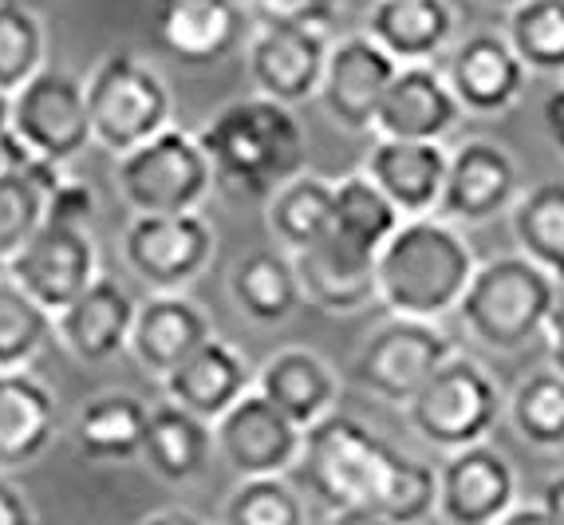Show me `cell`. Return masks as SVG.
I'll return each mask as SVG.
<instances>
[{
	"label": "cell",
	"mask_w": 564,
	"mask_h": 525,
	"mask_svg": "<svg viewBox=\"0 0 564 525\" xmlns=\"http://www.w3.org/2000/svg\"><path fill=\"white\" fill-rule=\"evenodd\" d=\"M328 525H395V522L376 506H344V510H332Z\"/></svg>",
	"instance_id": "obj_46"
},
{
	"label": "cell",
	"mask_w": 564,
	"mask_h": 525,
	"mask_svg": "<svg viewBox=\"0 0 564 525\" xmlns=\"http://www.w3.org/2000/svg\"><path fill=\"white\" fill-rule=\"evenodd\" d=\"M59 431L56 395L36 375L0 372V470H20L44 454Z\"/></svg>",
	"instance_id": "obj_27"
},
{
	"label": "cell",
	"mask_w": 564,
	"mask_h": 525,
	"mask_svg": "<svg viewBox=\"0 0 564 525\" xmlns=\"http://www.w3.org/2000/svg\"><path fill=\"white\" fill-rule=\"evenodd\" d=\"M154 24L159 44L189 67L221 64L249 36V12L241 0H159Z\"/></svg>",
	"instance_id": "obj_18"
},
{
	"label": "cell",
	"mask_w": 564,
	"mask_h": 525,
	"mask_svg": "<svg viewBox=\"0 0 564 525\" xmlns=\"http://www.w3.org/2000/svg\"><path fill=\"white\" fill-rule=\"evenodd\" d=\"M214 225L189 210V214H134L122 234V257L134 277L154 292H182L198 281L214 257Z\"/></svg>",
	"instance_id": "obj_11"
},
{
	"label": "cell",
	"mask_w": 564,
	"mask_h": 525,
	"mask_svg": "<svg viewBox=\"0 0 564 525\" xmlns=\"http://www.w3.org/2000/svg\"><path fill=\"white\" fill-rule=\"evenodd\" d=\"M406 217L395 210V202L367 179L364 170L348 174V179L336 182V202H332V229L328 234L336 242H344L348 249H359V254L379 257L395 229Z\"/></svg>",
	"instance_id": "obj_32"
},
{
	"label": "cell",
	"mask_w": 564,
	"mask_h": 525,
	"mask_svg": "<svg viewBox=\"0 0 564 525\" xmlns=\"http://www.w3.org/2000/svg\"><path fill=\"white\" fill-rule=\"evenodd\" d=\"M214 442L237 479H284L301 462L304 431L253 387L214 422Z\"/></svg>",
	"instance_id": "obj_13"
},
{
	"label": "cell",
	"mask_w": 564,
	"mask_h": 525,
	"mask_svg": "<svg viewBox=\"0 0 564 525\" xmlns=\"http://www.w3.org/2000/svg\"><path fill=\"white\" fill-rule=\"evenodd\" d=\"M139 525H209V522H202L198 514H186V510H162V514L142 517Z\"/></svg>",
	"instance_id": "obj_49"
},
{
	"label": "cell",
	"mask_w": 564,
	"mask_h": 525,
	"mask_svg": "<svg viewBox=\"0 0 564 525\" xmlns=\"http://www.w3.org/2000/svg\"><path fill=\"white\" fill-rule=\"evenodd\" d=\"M206 340H214V324L206 309L186 292H151L134 312L131 356L159 379L186 364Z\"/></svg>",
	"instance_id": "obj_21"
},
{
	"label": "cell",
	"mask_w": 564,
	"mask_h": 525,
	"mask_svg": "<svg viewBox=\"0 0 564 525\" xmlns=\"http://www.w3.org/2000/svg\"><path fill=\"white\" fill-rule=\"evenodd\" d=\"M170 404L186 407L198 419L217 422L257 387V372L229 340L214 336L162 379Z\"/></svg>",
	"instance_id": "obj_23"
},
{
	"label": "cell",
	"mask_w": 564,
	"mask_h": 525,
	"mask_svg": "<svg viewBox=\"0 0 564 525\" xmlns=\"http://www.w3.org/2000/svg\"><path fill=\"white\" fill-rule=\"evenodd\" d=\"M561 304V281L525 254L494 257L478 265L458 304V320L489 352H518L545 336L549 317Z\"/></svg>",
	"instance_id": "obj_3"
},
{
	"label": "cell",
	"mask_w": 564,
	"mask_h": 525,
	"mask_svg": "<svg viewBox=\"0 0 564 525\" xmlns=\"http://www.w3.org/2000/svg\"><path fill=\"white\" fill-rule=\"evenodd\" d=\"M509 47L536 75H564V0H521L509 9Z\"/></svg>",
	"instance_id": "obj_35"
},
{
	"label": "cell",
	"mask_w": 564,
	"mask_h": 525,
	"mask_svg": "<svg viewBox=\"0 0 564 525\" xmlns=\"http://www.w3.org/2000/svg\"><path fill=\"white\" fill-rule=\"evenodd\" d=\"M446 167H451V150L443 142L379 139L367 154L364 174L395 202L403 217H431L443 202Z\"/></svg>",
	"instance_id": "obj_22"
},
{
	"label": "cell",
	"mask_w": 564,
	"mask_h": 525,
	"mask_svg": "<svg viewBox=\"0 0 564 525\" xmlns=\"http://www.w3.org/2000/svg\"><path fill=\"white\" fill-rule=\"evenodd\" d=\"M451 356V336L434 320L391 317L359 344L351 360V379L383 404L406 407Z\"/></svg>",
	"instance_id": "obj_8"
},
{
	"label": "cell",
	"mask_w": 564,
	"mask_h": 525,
	"mask_svg": "<svg viewBox=\"0 0 564 525\" xmlns=\"http://www.w3.org/2000/svg\"><path fill=\"white\" fill-rule=\"evenodd\" d=\"M47 194L17 170H0V265H9L44 225Z\"/></svg>",
	"instance_id": "obj_40"
},
{
	"label": "cell",
	"mask_w": 564,
	"mask_h": 525,
	"mask_svg": "<svg viewBox=\"0 0 564 525\" xmlns=\"http://www.w3.org/2000/svg\"><path fill=\"white\" fill-rule=\"evenodd\" d=\"M545 344H549V367H556L564 375V297L545 324Z\"/></svg>",
	"instance_id": "obj_45"
},
{
	"label": "cell",
	"mask_w": 564,
	"mask_h": 525,
	"mask_svg": "<svg viewBox=\"0 0 564 525\" xmlns=\"http://www.w3.org/2000/svg\"><path fill=\"white\" fill-rule=\"evenodd\" d=\"M257 392L273 407H281L301 431H308L336 411L339 375L312 347H281L257 372Z\"/></svg>",
	"instance_id": "obj_25"
},
{
	"label": "cell",
	"mask_w": 564,
	"mask_h": 525,
	"mask_svg": "<svg viewBox=\"0 0 564 525\" xmlns=\"http://www.w3.org/2000/svg\"><path fill=\"white\" fill-rule=\"evenodd\" d=\"M513 431L536 450L564 447V375L556 367H536L513 387L506 404Z\"/></svg>",
	"instance_id": "obj_34"
},
{
	"label": "cell",
	"mask_w": 564,
	"mask_h": 525,
	"mask_svg": "<svg viewBox=\"0 0 564 525\" xmlns=\"http://www.w3.org/2000/svg\"><path fill=\"white\" fill-rule=\"evenodd\" d=\"M115 182L134 214H189L206 202L214 167L198 135L166 127L151 142L115 159Z\"/></svg>",
	"instance_id": "obj_7"
},
{
	"label": "cell",
	"mask_w": 564,
	"mask_h": 525,
	"mask_svg": "<svg viewBox=\"0 0 564 525\" xmlns=\"http://www.w3.org/2000/svg\"><path fill=\"white\" fill-rule=\"evenodd\" d=\"M328 56V20H257L245 44V64H249L257 95L284 107L321 95Z\"/></svg>",
	"instance_id": "obj_9"
},
{
	"label": "cell",
	"mask_w": 564,
	"mask_h": 525,
	"mask_svg": "<svg viewBox=\"0 0 564 525\" xmlns=\"http://www.w3.org/2000/svg\"><path fill=\"white\" fill-rule=\"evenodd\" d=\"M257 20H328V0H249Z\"/></svg>",
	"instance_id": "obj_42"
},
{
	"label": "cell",
	"mask_w": 564,
	"mask_h": 525,
	"mask_svg": "<svg viewBox=\"0 0 564 525\" xmlns=\"http://www.w3.org/2000/svg\"><path fill=\"white\" fill-rule=\"evenodd\" d=\"M403 411L419 439L454 454V450L489 442L498 419L506 415V395L478 360L451 356Z\"/></svg>",
	"instance_id": "obj_6"
},
{
	"label": "cell",
	"mask_w": 564,
	"mask_h": 525,
	"mask_svg": "<svg viewBox=\"0 0 564 525\" xmlns=\"http://www.w3.org/2000/svg\"><path fill=\"white\" fill-rule=\"evenodd\" d=\"M332 202H336V182L321 174H296L284 182L269 202H264V222L284 254H301L308 245L324 242L332 229Z\"/></svg>",
	"instance_id": "obj_31"
},
{
	"label": "cell",
	"mask_w": 564,
	"mask_h": 525,
	"mask_svg": "<svg viewBox=\"0 0 564 525\" xmlns=\"http://www.w3.org/2000/svg\"><path fill=\"white\" fill-rule=\"evenodd\" d=\"M399 450L379 439L351 415L332 411L316 427L304 431L301 447V479L328 510L344 506H376L383 494Z\"/></svg>",
	"instance_id": "obj_4"
},
{
	"label": "cell",
	"mask_w": 564,
	"mask_h": 525,
	"mask_svg": "<svg viewBox=\"0 0 564 525\" xmlns=\"http://www.w3.org/2000/svg\"><path fill=\"white\" fill-rule=\"evenodd\" d=\"M536 506L545 510L549 525H564V474H556V479L545 482V490H541V502Z\"/></svg>",
	"instance_id": "obj_47"
},
{
	"label": "cell",
	"mask_w": 564,
	"mask_h": 525,
	"mask_svg": "<svg viewBox=\"0 0 564 525\" xmlns=\"http://www.w3.org/2000/svg\"><path fill=\"white\" fill-rule=\"evenodd\" d=\"M376 510H383L395 525H419L438 514V470L423 459H411L399 450L395 470L379 494Z\"/></svg>",
	"instance_id": "obj_38"
},
{
	"label": "cell",
	"mask_w": 564,
	"mask_h": 525,
	"mask_svg": "<svg viewBox=\"0 0 564 525\" xmlns=\"http://www.w3.org/2000/svg\"><path fill=\"white\" fill-rule=\"evenodd\" d=\"M0 170H4V159H0Z\"/></svg>",
	"instance_id": "obj_52"
},
{
	"label": "cell",
	"mask_w": 564,
	"mask_h": 525,
	"mask_svg": "<svg viewBox=\"0 0 564 525\" xmlns=\"http://www.w3.org/2000/svg\"><path fill=\"white\" fill-rule=\"evenodd\" d=\"M139 304L111 277H95V285L64 312H56V340L79 364H107L131 347V329Z\"/></svg>",
	"instance_id": "obj_20"
},
{
	"label": "cell",
	"mask_w": 564,
	"mask_h": 525,
	"mask_svg": "<svg viewBox=\"0 0 564 525\" xmlns=\"http://www.w3.org/2000/svg\"><path fill=\"white\" fill-rule=\"evenodd\" d=\"M87 111L91 135L115 159L151 142L170 127V87L159 72L134 52H111L87 79Z\"/></svg>",
	"instance_id": "obj_5"
},
{
	"label": "cell",
	"mask_w": 564,
	"mask_h": 525,
	"mask_svg": "<svg viewBox=\"0 0 564 525\" xmlns=\"http://www.w3.org/2000/svg\"><path fill=\"white\" fill-rule=\"evenodd\" d=\"M478 261L458 225L431 217H406L395 237L379 249V304L411 320H438L458 312Z\"/></svg>",
	"instance_id": "obj_2"
},
{
	"label": "cell",
	"mask_w": 564,
	"mask_h": 525,
	"mask_svg": "<svg viewBox=\"0 0 564 525\" xmlns=\"http://www.w3.org/2000/svg\"><path fill=\"white\" fill-rule=\"evenodd\" d=\"M47 36L40 17L20 0H0V92L17 95L32 75L44 72Z\"/></svg>",
	"instance_id": "obj_37"
},
{
	"label": "cell",
	"mask_w": 564,
	"mask_h": 525,
	"mask_svg": "<svg viewBox=\"0 0 564 525\" xmlns=\"http://www.w3.org/2000/svg\"><path fill=\"white\" fill-rule=\"evenodd\" d=\"M521 197V170L506 147L489 139H466L451 150L438 217L451 225H486Z\"/></svg>",
	"instance_id": "obj_14"
},
{
	"label": "cell",
	"mask_w": 564,
	"mask_h": 525,
	"mask_svg": "<svg viewBox=\"0 0 564 525\" xmlns=\"http://www.w3.org/2000/svg\"><path fill=\"white\" fill-rule=\"evenodd\" d=\"M399 75V64L387 56L376 40L367 36H344L332 44L328 67L321 79V99L324 111L332 115L336 127L351 135L376 131V115L383 104L387 87Z\"/></svg>",
	"instance_id": "obj_16"
},
{
	"label": "cell",
	"mask_w": 564,
	"mask_h": 525,
	"mask_svg": "<svg viewBox=\"0 0 564 525\" xmlns=\"http://www.w3.org/2000/svg\"><path fill=\"white\" fill-rule=\"evenodd\" d=\"M518 506V470L494 442L454 450L438 467V517L446 525H498Z\"/></svg>",
	"instance_id": "obj_15"
},
{
	"label": "cell",
	"mask_w": 564,
	"mask_h": 525,
	"mask_svg": "<svg viewBox=\"0 0 564 525\" xmlns=\"http://www.w3.org/2000/svg\"><path fill=\"white\" fill-rule=\"evenodd\" d=\"M9 139H12V95L0 92V159H4Z\"/></svg>",
	"instance_id": "obj_50"
},
{
	"label": "cell",
	"mask_w": 564,
	"mask_h": 525,
	"mask_svg": "<svg viewBox=\"0 0 564 525\" xmlns=\"http://www.w3.org/2000/svg\"><path fill=\"white\" fill-rule=\"evenodd\" d=\"M226 525H304V502L284 479H241L226 502Z\"/></svg>",
	"instance_id": "obj_39"
},
{
	"label": "cell",
	"mask_w": 564,
	"mask_h": 525,
	"mask_svg": "<svg viewBox=\"0 0 564 525\" xmlns=\"http://www.w3.org/2000/svg\"><path fill=\"white\" fill-rule=\"evenodd\" d=\"M95 214H99V197L87 182L64 179L44 202V222L47 225H67V229H91Z\"/></svg>",
	"instance_id": "obj_41"
},
{
	"label": "cell",
	"mask_w": 564,
	"mask_h": 525,
	"mask_svg": "<svg viewBox=\"0 0 564 525\" xmlns=\"http://www.w3.org/2000/svg\"><path fill=\"white\" fill-rule=\"evenodd\" d=\"M214 182L229 194L269 197L304 174V131L292 107L245 95L226 104L198 135Z\"/></svg>",
	"instance_id": "obj_1"
},
{
	"label": "cell",
	"mask_w": 564,
	"mask_h": 525,
	"mask_svg": "<svg viewBox=\"0 0 564 525\" xmlns=\"http://www.w3.org/2000/svg\"><path fill=\"white\" fill-rule=\"evenodd\" d=\"M509 225H513V242L521 254L564 285V182L549 179L525 190Z\"/></svg>",
	"instance_id": "obj_33"
},
{
	"label": "cell",
	"mask_w": 564,
	"mask_h": 525,
	"mask_svg": "<svg viewBox=\"0 0 564 525\" xmlns=\"http://www.w3.org/2000/svg\"><path fill=\"white\" fill-rule=\"evenodd\" d=\"M458 17L446 0H376L367 12V36L399 67L434 64L454 40Z\"/></svg>",
	"instance_id": "obj_26"
},
{
	"label": "cell",
	"mask_w": 564,
	"mask_h": 525,
	"mask_svg": "<svg viewBox=\"0 0 564 525\" xmlns=\"http://www.w3.org/2000/svg\"><path fill=\"white\" fill-rule=\"evenodd\" d=\"M541 122H545V135L556 147V154L564 159V84L556 92H549L545 107H541Z\"/></svg>",
	"instance_id": "obj_44"
},
{
	"label": "cell",
	"mask_w": 564,
	"mask_h": 525,
	"mask_svg": "<svg viewBox=\"0 0 564 525\" xmlns=\"http://www.w3.org/2000/svg\"><path fill=\"white\" fill-rule=\"evenodd\" d=\"M151 407L131 392H104L87 399L72 422V439L87 462H131L142 459Z\"/></svg>",
	"instance_id": "obj_29"
},
{
	"label": "cell",
	"mask_w": 564,
	"mask_h": 525,
	"mask_svg": "<svg viewBox=\"0 0 564 525\" xmlns=\"http://www.w3.org/2000/svg\"><path fill=\"white\" fill-rule=\"evenodd\" d=\"M446 84L462 111L470 115H501L518 104L525 92L529 67L509 47L506 32H474L446 56Z\"/></svg>",
	"instance_id": "obj_17"
},
{
	"label": "cell",
	"mask_w": 564,
	"mask_h": 525,
	"mask_svg": "<svg viewBox=\"0 0 564 525\" xmlns=\"http://www.w3.org/2000/svg\"><path fill=\"white\" fill-rule=\"evenodd\" d=\"M229 297H234L237 312L253 324H284L292 320V312L301 309V277H296V265L292 254L284 249H253L234 261L229 269Z\"/></svg>",
	"instance_id": "obj_30"
},
{
	"label": "cell",
	"mask_w": 564,
	"mask_h": 525,
	"mask_svg": "<svg viewBox=\"0 0 564 525\" xmlns=\"http://www.w3.org/2000/svg\"><path fill=\"white\" fill-rule=\"evenodd\" d=\"M4 269L40 309L56 317L95 285L99 254H95L91 229H67V225L44 222L36 229V237Z\"/></svg>",
	"instance_id": "obj_12"
},
{
	"label": "cell",
	"mask_w": 564,
	"mask_h": 525,
	"mask_svg": "<svg viewBox=\"0 0 564 525\" xmlns=\"http://www.w3.org/2000/svg\"><path fill=\"white\" fill-rule=\"evenodd\" d=\"M0 525H36L29 494L0 474Z\"/></svg>",
	"instance_id": "obj_43"
},
{
	"label": "cell",
	"mask_w": 564,
	"mask_h": 525,
	"mask_svg": "<svg viewBox=\"0 0 564 525\" xmlns=\"http://www.w3.org/2000/svg\"><path fill=\"white\" fill-rule=\"evenodd\" d=\"M478 4H489V9H518L521 0H478Z\"/></svg>",
	"instance_id": "obj_51"
},
{
	"label": "cell",
	"mask_w": 564,
	"mask_h": 525,
	"mask_svg": "<svg viewBox=\"0 0 564 525\" xmlns=\"http://www.w3.org/2000/svg\"><path fill=\"white\" fill-rule=\"evenodd\" d=\"M56 336V317L44 312L12 277H0V372H20Z\"/></svg>",
	"instance_id": "obj_36"
},
{
	"label": "cell",
	"mask_w": 564,
	"mask_h": 525,
	"mask_svg": "<svg viewBox=\"0 0 564 525\" xmlns=\"http://www.w3.org/2000/svg\"><path fill=\"white\" fill-rule=\"evenodd\" d=\"M379 257L348 249L336 237L308 245L301 254H292L296 277H301V292L308 304L321 312L344 317V312H359L379 300V277H376Z\"/></svg>",
	"instance_id": "obj_24"
},
{
	"label": "cell",
	"mask_w": 564,
	"mask_h": 525,
	"mask_svg": "<svg viewBox=\"0 0 564 525\" xmlns=\"http://www.w3.org/2000/svg\"><path fill=\"white\" fill-rule=\"evenodd\" d=\"M214 450V422L198 419L194 411L170 404V399L151 407L147 439H142V459H147L154 479L170 482V486H186V482L206 474Z\"/></svg>",
	"instance_id": "obj_28"
},
{
	"label": "cell",
	"mask_w": 564,
	"mask_h": 525,
	"mask_svg": "<svg viewBox=\"0 0 564 525\" xmlns=\"http://www.w3.org/2000/svg\"><path fill=\"white\" fill-rule=\"evenodd\" d=\"M498 525H549V517L541 506H513Z\"/></svg>",
	"instance_id": "obj_48"
},
{
	"label": "cell",
	"mask_w": 564,
	"mask_h": 525,
	"mask_svg": "<svg viewBox=\"0 0 564 525\" xmlns=\"http://www.w3.org/2000/svg\"><path fill=\"white\" fill-rule=\"evenodd\" d=\"M12 131L32 154L67 167L95 142L87 84L64 67H44L12 95Z\"/></svg>",
	"instance_id": "obj_10"
},
{
	"label": "cell",
	"mask_w": 564,
	"mask_h": 525,
	"mask_svg": "<svg viewBox=\"0 0 564 525\" xmlns=\"http://www.w3.org/2000/svg\"><path fill=\"white\" fill-rule=\"evenodd\" d=\"M462 122V104L454 99L446 75L434 64H406L387 87L376 115L379 139L443 142Z\"/></svg>",
	"instance_id": "obj_19"
}]
</instances>
